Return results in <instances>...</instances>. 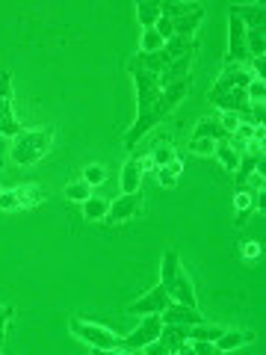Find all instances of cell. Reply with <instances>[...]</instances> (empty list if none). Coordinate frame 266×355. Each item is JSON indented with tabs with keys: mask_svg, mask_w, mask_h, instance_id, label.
Masks as SVG:
<instances>
[{
	"mask_svg": "<svg viewBox=\"0 0 266 355\" xmlns=\"http://www.w3.org/2000/svg\"><path fill=\"white\" fill-rule=\"evenodd\" d=\"M127 71H130V77H133V83H136V104H139L136 121H133V128L127 130V137H125V146L133 148L151 128H157L160 121L172 113V107H169V101L163 98L160 74H151V71H145V69H139V65L133 62V60H127Z\"/></svg>",
	"mask_w": 266,
	"mask_h": 355,
	"instance_id": "6da1fadb",
	"label": "cell"
},
{
	"mask_svg": "<svg viewBox=\"0 0 266 355\" xmlns=\"http://www.w3.org/2000/svg\"><path fill=\"white\" fill-rule=\"evenodd\" d=\"M53 137H57V128H30V130H21L18 137H12V163L15 166H33L39 163L48 148L53 146Z\"/></svg>",
	"mask_w": 266,
	"mask_h": 355,
	"instance_id": "7a4b0ae2",
	"label": "cell"
},
{
	"mask_svg": "<svg viewBox=\"0 0 266 355\" xmlns=\"http://www.w3.org/2000/svg\"><path fill=\"white\" fill-rule=\"evenodd\" d=\"M69 329L77 340H83L86 347L92 349H101V352H121V338H116L109 329L98 326V323H86V320L74 317L69 320Z\"/></svg>",
	"mask_w": 266,
	"mask_h": 355,
	"instance_id": "3957f363",
	"label": "cell"
},
{
	"mask_svg": "<svg viewBox=\"0 0 266 355\" xmlns=\"http://www.w3.org/2000/svg\"><path fill=\"white\" fill-rule=\"evenodd\" d=\"M160 329H163V317L145 314V320H142L127 338H121V352H142V347H148V343L160 338Z\"/></svg>",
	"mask_w": 266,
	"mask_h": 355,
	"instance_id": "277c9868",
	"label": "cell"
},
{
	"mask_svg": "<svg viewBox=\"0 0 266 355\" xmlns=\"http://www.w3.org/2000/svg\"><path fill=\"white\" fill-rule=\"evenodd\" d=\"M24 130L12 113V74L0 71V137H18Z\"/></svg>",
	"mask_w": 266,
	"mask_h": 355,
	"instance_id": "5b68a950",
	"label": "cell"
},
{
	"mask_svg": "<svg viewBox=\"0 0 266 355\" xmlns=\"http://www.w3.org/2000/svg\"><path fill=\"white\" fill-rule=\"evenodd\" d=\"M242 60H249L246 53V27L242 21L228 12V53H225V65H240Z\"/></svg>",
	"mask_w": 266,
	"mask_h": 355,
	"instance_id": "8992f818",
	"label": "cell"
},
{
	"mask_svg": "<svg viewBox=\"0 0 266 355\" xmlns=\"http://www.w3.org/2000/svg\"><path fill=\"white\" fill-rule=\"evenodd\" d=\"M139 210H142V196L139 193H125V196H118L116 202H109L104 222L107 225H118V222H125V219L139 216Z\"/></svg>",
	"mask_w": 266,
	"mask_h": 355,
	"instance_id": "52a82bcc",
	"label": "cell"
},
{
	"mask_svg": "<svg viewBox=\"0 0 266 355\" xmlns=\"http://www.w3.org/2000/svg\"><path fill=\"white\" fill-rule=\"evenodd\" d=\"M251 80H254V74L246 71L242 65H225V69H222V74H219V80L213 83V89H210L207 98L222 95V92H231V89H246Z\"/></svg>",
	"mask_w": 266,
	"mask_h": 355,
	"instance_id": "ba28073f",
	"label": "cell"
},
{
	"mask_svg": "<svg viewBox=\"0 0 266 355\" xmlns=\"http://www.w3.org/2000/svg\"><path fill=\"white\" fill-rule=\"evenodd\" d=\"M169 302H172V299H169V293H166V287L157 284V287H151V291L142 299H136V302H133L127 311H130V314H163Z\"/></svg>",
	"mask_w": 266,
	"mask_h": 355,
	"instance_id": "9c48e42d",
	"label": "cell"
},
{
	"mask_svg": "<svg viewBox=\"0 0 266 355\" xmlns=\"http://www.w3.org/2000/svg\"><path fill=\"white\" fill-rule=\"evenodd\" d=\"M160 317H163V323H177V326H195V323H204L202 311L193 308V305H184V302H169Z\"/></svg>",
	"mask_w": 266,
	"mask_h": 355,
	"instance_id": "30bf717a",
	"label": "cell"
},
{
	"mask_svg": "<svg viewBox=\"0 0 266 355\" xmlns=\"http://www.w3.org/2000/svg\"><path fill=\"white\" fill-rule=\"evenodd\" d=\"M163 343V349L166 355H172V352H181L184 349V343H190V326H177V323H163L160 329V338Z\"/></svg>",
	"mask_w": 266,
	"mask_h": 355,
	"instance_id": "8fae6325",
	"label": "cell"
},
{
	"mask_svg": "<svg viewBox=\"0 0 266 355\" xmlns=\"http://www.w3.org/2000/svg\"><path fill=\"white\" fill-rule=\"evenodd\" d=\"M169 21H172V36H186V39H193L195 30H198V24L204 21V6H198L195 12H190V15L169 18Z\"/></svg>",
	"mask_w": 266,
	"mask_h": 355,
	"instance_id": "7c38bea8",
	"label": "cell"
},
{
	"mask_svg": "<svg viewBox=\"0 0 266 355\" xmlns=\"http://www.w3.org/2000/svg\"><path fill=\"white\" fill-rule=\"evenodd\" d=\"M228 12H234V15L242 21V27H246V30H251V27H263V21H266V9H263V3L231 6Z\"/></svg>",
	"mask_w": 266,
	"mask_h": 355,
	"instance_id": "4fadbf2b",
	"label": "cell"
},
{
	"mask_svg": "<svg viewBox=\"0 0 266 355\" xmlns=\"http://www.w3.org/2000/svg\"><path fill=\"white\" fill-rule=\"evenodd\" d=\"M193 51H195V42L186 39V36H172L169 42L163 44V53H166V60L169 62L181 60V57H193Z\"/></svg>",
	"mask_w": 266,
	"mask_h": 355,
	"instance_id": "5bb4252c",
	"label": "cell"
},
{
	"mask_svg": "<svg viewBox=\"0 0 266 355\" xmlns=\"http://www.w3.org/2000/svg\"><path fill=\"white\" fill-rule=\"evenodd\" d=\"M213 157L219 160V166L225 172H237V166H240V154L231 148V142L228 139H219L216 142V148H213Z\"/></svg>",
	"mask_w": 266,
	"mask_h": 355,
	"instance_id": "9a60e30c",
	"label": "cell"
},
{
	"mask_svg": "<svg viewBox=\"0 0 266 355\" xmlns=\"http://www.w3.org/2000/svg\"><path fill=\"white\" fill-rule=\"evenodd\" d=\"M193 139H213V142H219V139H228V133L222 130V125L216 119H202L195 125V130H193Z\"/></svg>",
	"mask_w": 266,
	"mask_h": 355,
	"instance_id": "2e32d148",
	"label": "cell"
},
{
	"mask_svg": "<svg viewBox=\"0 0 266 355\" xmlns=\"http://www.w3.org/2000/svg\"><path fill=\"white\" fill-rule=\"evenodd\" d=\"M154 172H157V184L166 187V190H172V187L177 184V175L184 172V163H181V157H175L172 163H166V166H160V169H154Z\"/></svg>",
	"mask_w": 266,
	"mask_h": 355,
	"instance_id": "e0dca14e",
	"label": "cell"
},
{
	"mask_svg": "<svg viewBox=\"0 0 266 355\" xmlns=\"http://www.w3.org/2000/svg\"><path fill=\"white\" fill-rule=\"evenodd\" d=\"M139 187H142L139 166H136V160H127L125 169H121V190L125 193H139Z\"/></svg>",
	"mask_w": 266,
	"mask_h": 355,
	"instance_id": "ac0fdd59",
	"label": "cell"
},
{
	"mask_svg": "<svg viewBox=\"0 0 266 355\" xmlns=\"http://www.w3.org/2000/svg\"><path fill=\"white\" fill-rule=\"evenodd\" d=\"M160 15H163L160 12V3H154V0H139V3H136V18H139V24L145 27V30L157 24Z\"/></svg>",
	"mask_w": 266,
	"mask_h": 355,
	"instance_id": "d6986e66",
	"label": "cell"
},
{
	"mask_svg": "<svg viewBox=\"0 0 266 355\" xmlns=\"http://www.w3.org/2000/svg\"><path fill=\"white\" fill-rule=\"evenodd\" d=\"M263 51H266L263 27H251V30H246V53H249V60L263 57Z\"/></svg>",
	"mask_w": 266,
	"mask_h": 355,
	"instance_id": "ffe728a7",
	"label": "cell"
},
{
	"mask_svg": "<svg viewBox=\"0 0 266 355\" xmlns=\"http://www.w3.org/2000/svg\"><path fill=\"white\" fill-rule=\"evenodd\" d=\"M249 340V335L246 331H222V335L216 338V352H231V349H237V347H242V343Z\"/></svg>",
	"mask_w": 266,
	"mask_h": 355,
	"instance_id": "44dd1931",
	"label": "cell"
},
{
	"mask_svg": "<svg viewBox=\"0 0 266 355\" xmlns=\"http://www.w3.org/2000/svg\"><path fill=\"white\" fill-rule=\"evenodd\" d=\"M107 210H109V198H95V196H89L86 202H83V216H86L89 222L104 219Z\"/></svg>",
	"mask_w": 266,
	"mask_h": 355,
	"instance_id": "7402d4cb",
	"label": "cell"
},
{
	"mask_svg": "<svg viewBox=\"0 0 266 355\" xmlns=\"http://www.w3.org/2000/svg\"><path fill=\"white\" fill-rule=\"evenodd\" d=\"M15 196H18V207H36V205L44 202V193L39 190V187H33V184L18 187Z\"/></svg>",
	"mask_w": 266,
	"mask_h": 355,
	"instance_id": "603a6c76",
	"label": "cell"
},
{
	"mask_svg": "<svg viewBox=\"0 0 266 355\" xmlns=\"http://www.w3.org/2000/svg\"><path fill=\"white\" fill-rule=\"evenodd\" d=\"M234 207H237V225H242V219H246V214L254 207V193L246 190V187H240V190L234 193Z\"/></svg>",
	"mask_w": 266,
	"mask_h": 355,
	"instance_id": "cb8c5ba5",
	"label": "cell"
},
{
	"mask_svg": "<svg viewBox=\"0 0 266 355\" xmlns=\"http://www.w3.org/2000/svg\"><path fill=\"white\" fill-rule=\"evenodd\" d=\"M219 335H222V329H219V326H207V323H195V326H190V340H210V343H216Z\"/></svg>",
	"mask_w": 266,
	"mask_h": 355,
	"instance_id": "d4e9b609",
	"label": "cell"
},
{
	"mask_svg": "<svg viewBox=\"0 0 266 355\" xmlns=\"http://www.w3.org/2000/svg\"><path fill=\"white\" fill-rule=\"evenodd\" d=\"M177 157V154H175V146H172V142H157V148H154L151 151V160H154V166H157V169H160V166H166V163H172Z\"/></svg>",
	"mask_w": 266,
	"mask_h": 355,
	"instance_id": "484cf974",
	"label": "cell"
},
{
	"mask_svg": "<svg viewBox=\"0 0 266 355\" xmlns=\"http://www.w3.org/2000/svg\"><path fill=\"white\" fill-rule=\"evenodd\" d=\"M92 196V184H86V181H74V184H69L65 187V198H69V202H86V198Z\"/></svg>",
	"mask_w": 266,
	"mask_h": 355,
	"instance_id": "4316f807",
	"label": "cell"
},
{
	"mask_svg": "<svg viewBox=\"0 0 266 355\" xmlns=\"http://www.w3.org/2000/svg\"><path fill=\"white\" fill-rule=\"evenodd\" d=\"M163 39H160V33L154 30V27H148L145 33H142V51L139 53H154V51H163Z\"/></svg>",
	"mask_w": 266,
	"mask_h": 355,
	"instance_id": "83f0119b",
	"label": "cell"
},
{
	"mask_svg": "<svg viewBox=\"0 0 266 355\" xmlns=\"http://www.w3.org/2000/svg\"><path fill=\"white\" fill-rule=\"evenodd\" d=\"M246 95H249V104H263V98H266V86H263V80H254L246 86Z\"/></svg>",
	"mask_w": 266,
	"mask_h": 355,
	"instance_id": "f1b7e54d",
	"label": "cell"
},
{
	"mask_svg": "<svg viewBox=\"0 0 266 355\" xmlns=\"http://www.w3.org/2000/svg\"><path fill=\"white\" fill-rule=\"evenodd\" d=\"M83 181L86 184H104L107 181V172H104V166H86V169H83Z\"/></svg>",
	"mask_w": 266,
	"mask_h": 355,
	"instance_id": "f546056e",
	"label": "cell"
},
{
	"mask_svg": "<svg viewBox=\"0 0 266 355\" xmlns=\"http://www.w3.org/2000/svg\"><path fill=\"white\" fill-rule=\"evenodd\" d=\"M240 121H242V119H240V113H231V110H225V113H222V119H219V125H222V130H225L228 137H231V133L237 130Z\"/></svg>",
	"mask_w": 266,
	"mask_h": 355,
	"instance_id": "4dcf8cb0",
	"label": "cell"
},
{
	"mask_svg": "<svg viewBox=\"0 0 266 355\" xmlns=\"http://www.w3.org/2000/svg\"><path fill=\"white\" fill-rule=\"evenodd\" d=\"M216 142L213 139H190V151L193 154H213Z\"/></svg>",
	"mask_w": 266,
	"mask_h": 355,
	"instance_id": "1f68e13d",
	"label": "cell"
},
{
	"mask_svg": "<svg viewBox=\"0 0 266 355\" xmlns=\"http://www.w3.org/2000/svg\"><path fill=\"white\" fill-rule=\"evenodd\" d=\"M154 30L160 33V39H163V42H169V39H172V21L166 18V15H160V18H157V24H154Z\"/></svg>",
	"mask_w": 266,
	"mask_h": 355,
	"instance_id": "d6a6232c",
	"label": "cell"
},
{
	"mask_svg": "<svg viewBox=\"0 0 266 355\" xmlns=\"http://www.w3.org/2000/svg\"><path fill=\"white\" fill-rule=\"evenodd\" d=\"M15 207H18V196H15V190L0 193V210H15Z\"/></svg>",
	"mask_w": 266,
	"mask_h": 355,
	"instance_id": "836d02e7",
	"label": "cell"
},
{
	"mask_svg": "<svg viewBox=\"0 0 266 355\" xmlns=\"http://www.w3.org/2000/svg\"><path fill=\"white\" fill-rule=\"evenodd\" d=\"M242 254H246L249 261H254V258H260V254H263V246H260L258 240H249L246 246H242Z\"/></svg>",
	"mask_w": 266,
	"mask_h": 355,
	"instance_id": "e575fe53",
	"label": "cell"
},
{
	"mask_svg": "<svg viewBox=\"0 0 266 355\" xmlns=\"http://www.w3.org/2000/svg\"><path fill=\"white\" fill-rule=\"evenodd\" d=\"M9 314H12V308L0 305V343H3V338H6V320H9Z\"/></svg>",
	"mask_w": 266,
	"mask_h": 355,
	"instance_id": "d590c367",
	"label": "cell"
},
{
	"mask_svg": "<svg viewBox=\"0 0 266 355\" xmlns=\"http://www.w3.org/2000/svg\"><path fill=\"white\" fill-rule=\"evenodd\" d=\"M251 69H254V74H258V80H263V57H254Z\"/></svg>",
	"mask_w": 266,
	"mask_h": 355,
	"instance_id": "8d00e7d4",
	"label": "cell"
},
{
	"mask_svg": "<svg viewBox=\"0 0 266 355\" xmlns=\"http://www.w3.org/2000/svg\"><path fill=\"white\" fill-rule=\"evenodd\" d=\"M254 205H258L260 210H266V193H263V187H260V196H258V202H254Z\"/></svg>",
	"mask_w": 266,
	"mask_h": 355,
	"instance_id": "74e56055",
	"label": "cell"
},
{
	"mask_svg": "<svg viewBox=\"0 0 266 355\" xmlns=\"http://www.w3.org/2000/svg\"><path fill=\"white\" fill-rule=\"evenodd\" d=\"M0 166H3V151H0Z\"/></svg>",
	"mask_w": 266,
	"mask_h": 355,
	"instance_id": "f35d334b",
	"label": "cell"
},
{
	"mask_svg": "<svg viewBox=\"0 0 266 355\" xmlns=\"http://www.w3.org/2000/svg\"><path fill=\"white\" fill-rule=\"evenodd\" d=\"M0 193H3V190H0Z\"/></svg>",
	"mask_w": 266,
	"mask_h": 355,
	"instance_id": "ab89813d",
	"label": "cell"
}]
</instances>
